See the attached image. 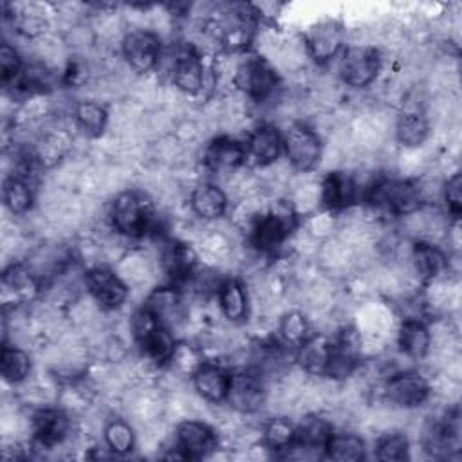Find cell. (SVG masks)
Listing matches in <instances>:
<instances>
[{
  "mask_svg": "<svg viewBox=\"0 0 462 462\" xmlns=\"http://www.w3.org/2000/svg\"><path fill=\"white\" fill-rule=\"evenodd\" d=\"M245 159V146L226 135L213 139L204 152V164L213 173H233Z\"/></svg>",
  "mask_w": 462,
  "mask_h": 462,
  "instance_id": "cell-18",
  "label": "cell"
},
{
  "mask_svg": "<svg viewBox=\"0 0 462 462\" xmlns=\"http://www.w3.org/2000/svg\"><path fill=\"white\" fill-rule=\"evenodd\" d=\"M144 307L170 330L179 327L186 316L182 296L175 287H159L148 298Z\"/></svg>",
  "mask_w": 462,
  "mask_h": 462,
  "instance_id": "cell-21",
  "label": "cell"
},
{
  "mask_svg": "<svg viewBox=\"0 0 462 462\" xmlns=\"http://www.w3.org/2000/svg\"><path fill=\"white\" fill-rule=\"evenodd\" d=\"M368 199L375 208L383 211L397 217H408L422 208L426 193L424 188L413 180L383 179L370 188Z\"/></svg>",
  "mask_w": 462,
  "mask_h": 462,
  "instance_id": "cell-2",
  "label": "cell"
},
{
  "mask_svg": "<svg viewBox=\"0 0 462 462\" xmlns=\"http://www.w3.org/2000/svg\"><path fill=\"white\" fill-rule=\"evenodd\" d=\"M359 186L346 171H330L319 184V202L332 211L346 209L356 204Z\"/></svg>",
  "mask_w": 462,
  "mask_h": 462,
  "instance_id": "cell-17",
  "label": "cell"
},
{
  "mask_svg": "<svg viewBox=\"0 0 462 462\" xmlns=\"http://www.w3.org/2000/svg\"><path fill=\"white\" fill-rule=\"evenodd\" d=\"M233 83L249 97L263 101L274 94L278 87V74L265 58L251 54L236 63L233 72Z\"/></svg>",
  "mask_w": 462,
  "mask_h": 462,
  "instance_id": "cell-4",
  "label": "cell"
},
{
  "mask_svg": "<svg viewBox=\"0 0 462 462\" xmlns=\"http://www.w3.org/2000/svg\"><path fill=\"white\" fill-rule=\"evenodd\" d=\"M70 420L60 408H42L32 415V439L40 448H56L69 435Z\"/></svg>",
  "mask_w": 462,
  "mask_h": 462,
  "instance_id": "cell-15",
  "label": "cell"
},
{
  "mask_svg": "<svg viewBox=\"0 0 462 462\" xmlns=\"http://www.w3.org/2000/svg\"><path fill=\"white\" fill-rule=\"evenodd\" d=\"M280 336L287 345H300L309 337V321L303 312L291 310L280 319Z\"/></svg>",
  "mask_w": 462,
  "mask_h": 462,
  "instance_id": "cell-36",
  "label": "cell"
},
{
  "mask_svg": "<svg viewBox=\"0 0 462 462\" xmlns=\"http://www.w3.org/2000/svg\"><path fill=\"white\" fill-rule=\"evenodd\" d=\"M444 200L448 206V211L458 218L462 211V179L460 173H453L446 184H444Z\"/></svg>",
  "mask_w": 462,
  "mask_h": 462,
  "instance_id": "cell-38",
  "label": "cell"
},
{
  "mask_svg": "<svg viewBox=\"0 0 462 462\" xmlns=\"http://www.w3.org/2000/svg\"><path fill=\"white\" fill-rule=\"evenodd\" d=\"M177 449L186 458H204L217 448L215 431L202 420H182L175 430Z\"/></svg>",
  "mask_w": 462,
  "mask_h": 462,
  "instance_id": "cell-13",
  "label": "cell"
},
{
  "mask_svg": "<svg viewBox=\"0 0 462 462\" xmlns=\"http://www.w3.org/2000/svg\"><path fill=\"white\" fill-rule=\"evenodd\" d=\"M397 345L410 359H422L431 346V332L419 318H406L397 332Z\"/></svg>",
  "mask_w": 462,
  "mask_h": 462,
  "instance_id": "cell-25",
  "label": "cell"
},
{
  "mask_svg": "<svg viewBox=\"0 0 462 462\" xmlns=\"http://www.w3.org/2000/svg\"><path fill=\"white\" fill-rule=\"evenodd\" d=\"M332 350V339L318 334V336H309L303 343L298 345L296 352V361L300 368L310 375H325L328 357Z\"/></svg>",
  "mask_w": 462,
  "mask_h": 462,
  "instance_id": "cell-24",
  "label": "cell"
},
{
  "mask_svg": "<svg viewBox=\"0 0 462 462\" xmlns=\"http://www.w3.org/2000/svg\"><path fill=\"white\" fill-rule=\"evenodd\" d=\"M191 377L193 388L204 401L213 404L226 401L231 384V372L226 366L217 363H200Z\"/></svg>",
  "mask_w": 462,
  "mask_h": 462,
  "instance_id": "cell-16",
  "label": "cell"
},
{
  "mask_svg": "<svg viewBox=\"0 0 462 462\" xmlns=\"http://www.w3.org/2000/svg\"><path fill=\"white\" fill-rule=\"evenodd\" d=\"M325 455L339 462H357L365 457V442L352 431L332 433L325 446Z\"/></svg>",
  "mask_w": 462,
  "mask_h": 462,
  "instance_id": "cell-29",
  "label": "cell"
},
{
  "mask_svg": "<svg viewBox=\"0 0 462 462\" xmlns=\"http://www.w3.org/2000/svg\"><path fill=\"white\" fill-rule=\"evenodd\" d=\"M296 439V426L285 417H274L263 428V446L273 451H285Z\"/></svg>",
  "mask_w": 462,
  "mask_h": 462,
  "instance_id": "cell-34",
  "label": "cell"
},
{
  "mask_svg": "<svg viewBox=\"0 0 462 462\" xmlns=\"http://www.w3.org/2000/svg\"><path fill=\"white\" fill-rule=\"evenodd\" d=\"M283 150L289 164L300 171L307 173L316 168L321 159L323 144L319 135L303 123H292L283 134Z\"/></svg>",
  "mask_w": 462,
  "mask_h": 462,
  "instance_id": "cell-6",
  "label": "cell"
},
{
  "mask_svg": "<svg viewBox=\"0 0 462 462\" xmlns=\"http://www.w3.org/2000/svg\"><path fill=\"white\" fill-rule=\"evenodd\" d=\"M218 305L229 321H242L249 312V298L244 283L236 278H226L217 289Z\"/></svg>",
  "mask_w": 462,
  "mask_h": 462,
  "instance_id": "cell-26",
  "label": "cell"
},
{
  "mask_svg": "<svg viewBox=\"0 0 462 462\" xmlns=\"http://www.w3.org/2000/svg\"><path fill=\"white\" fill-rule=\"evenodd\" d=\"M430 392H431V386L428 379L419 372H410V370L392 374L383 386L384 399L390 404L406 408V410L417 408L422 402H426V399L430 397Z\"/></svg>",
  "mask_w": 462,
  "mask_h": 462,
  "instance_id": "cell-9",
  "label": "cell"
},
{
  "mask_svg": "<svg viewBox=\"0 0 462 462\" xmlns=\"http://www.w3.org/2000/svg\"><path fill=\"white\" fill-rule=\"evenodd\" d=\"M375 457L383 462H402L410 458V440L401 431L383 435L375 444Z\"/></svg>",
  "mask_w": 462,
  "mask_h": 462,
  "instance_id": "cell-35",
  "label": "cell"
},
{
  "mask_svg": "<svg viewBox=\"0 0 462 462\" xmlns=\"http://www.w3.org/2000/svg\"><path fill=\"white\" fill-rule=\"evenodd\" d=\"M121 52L134 72L146 74L161 60V38L150 29H130L123 36Z\"/></svg>",
  "mask_w": 462,
  "mask_h": 462,
  "instance_id": "cell-8",
  "label": "cell"
},
{
  "mask_svg": "<svg viewBox=\"0 0 462 462\" xmlns=\"http://www.w3.org/2000/svg\"><path fill=\"white\" fill-rule=\"evenodd\" d=\"M74 119L78 126L90 137H97L106 128L108 114L106 108L97 101H79L74 108Z\"/></svg>",
  "mask_w": 462,
  "mask_h": 462,
  "instance_id": "cell-32",
  "label": "cell"
},
{
  "mask_svg": "<svg viewBox=\"0 0 462 462\" xmlns=\"http://www.w3.org/2000/svg\"><path fill=\"white\" fill-rule=\"evenodd\" d=\"M410 258H411L415 274L426 283L437 282L448 271L446 253L431 242H426V240L415 242L411 247Z\"/></svg>",
  "mask_w": 462,
  "mask_h": 462,
  "instance_id": "cell-20",
  "label": "cell"
},
{
  "mask_svg": "<svg viewBox=\"0 0 462 462\" xmlns=\"http://www.w3.org/2000/svg\"><path fill=\"white\" fill-rule=\"evenodd\" d=\"M22 58L16 52V49L13 45H9L7 42L2 43L0 47V78L2 83H14L20 76H22Z\"/></svg>",
  "mask_w": 462,
  "mask_h": 462,
  "instance_id": "cell-37",
  "label": "cell"
},
{
  "mask_svg": "<svg viewBox=\"0 0 462 462\" xmlns=\"http://www.w3.org/2000/svg\"><path fill=\"white\" fill-rule=\"evenodd\" d=\"M345 29L337 20H321L305 34V49L316 63H328L341 51Z\"/></svg>",
  "mask_w": 462,
  "mask_h": 462,
  "instance_id": "cell-11",
  "label": "cell"
},
{
  "mask_svg": "<svg viewBox=\"0 0 462 462\" xmlns=\"http://www.w3.org/2000/svg\"><path fill=\"white\" fill-rule=\"evenodd\" d=\"M130 328L143 352V356L155 363H168L175 352V339L168 327H164L146 307L139 309L132 316Z\"/></svg>",
  "mask_w": 462,
  "mask_h": 462,
  "instance_id": "cell-3",
  "label": "cell"
},
{
  "mask_svg": "<svg viewBox=\"0 0 462 462\" xmlns=\"http://www.w3.org/2000/svg\"><path fill=\"white\" fill-rule=\"evenodd\" d=\"M85 285L90 296L106 310L119 309L128 298V285L123 278L105 265H96L85 273Z\"/></svg>",
  "mask_w": 462,
  "mask_h": 462,
  "instance_id": "cell-10",
  "label": "cell"
},
{
  "mask_svg": "<svg viewBox=\"0 0 462 462\" xmlns=\"http://www.w3.org/2000/svg\"><path fill=\"white\" fill-rule=\"evenodd\" d=\"M296 227L294 215L289 209L262 211L251 226V242L260 251H274L283 245Z\"/></svg>",
  "mask_w": 462,
  "mask_h": 462,
  "instance_id": "cell-7",
  "label": "cell"
},
{
  "mask_svg": "<svg viewBox=\"0 0 462 462\" xmlns=\"http://www.w3.org/2000/svg\"><path fill=\"white\" fill-rule=\"evenodd\" d=\"M381 70V54L372 45H350L343 51L337 65L339 78L352 88H365L375 81Z\"/></svg>",
  "mask_w": 462,
  "mask_h": 462,
  "instance_id": "cell-5",
  "label": "cell"
},
{
  "mask_svg": "<svg viewBox=\"0 0 462 462\" xmlns=\"http://www.w3.org/2000/svg\"><path fill=\"white\" fill-rule=\"evenodd\" d=\"M189 208L202 220H217L227 209V195L213 182H199L189 195Z\"/></svg>",
  "mask_w": 462,
  "mask_h": 462,
  "instance_id": "cell-22",
  "label": "cell"
},
{
  "mask_svg": "<svg viewBox=\"0 0 462 462\" xmlns=\"http://www.w3.org/2000/svg\"><path fill=\"white\" fill-rule=\"evenodd\" d=\"M204 65L200 56L191 45L182 47L171 63V81L173 85L186 94H199L204 87Z\"/></svg>",
  "mask_w": 462,
  "mask_h": 462,
  "instance_id": "cell-14",
  "label": "cell"
},
{
  "mask_svg": "<svg viewBox=\"0 0 462 462\" xmlns=\"http://www.w3.org/2000/svg\"><path fill=\"white\" fill-rule=\"evenodd\" d=\"M282 148L283 139L273 125L256 126L245 141V155L258 166L273 164L280 157Z\"/></svg>",
  "mask_w": 462,
  "mask_h": 462,
  "instance_id": "cell-19",
  "label": "cell"
},
{
  "mask_svg": "<svg viewBox=\"0 0 462 462\" xmlns=\"http://www.w3.org/2000/svg\"><path fill=\"white\" fill-rule=\"evenodd\" d=\"M424 449L431 457H448L451 449L458 448V415L444 417L431 422L422 435Z\"/></svg>",
  "mask_w": 462,
  "mask_h": 462,
  "instance_id": "cell-23",
  "label": "cell"
},
{
  "mask_svg": "<svg viewBox=\"0 0 462 462\" xmlns=\"http://www.w3.org/2000/svg\"><path fill=\"white\" fill-rule=\"evenodd\" d=\"M31 368H32V363L25 350H22L18 346H9V345L2 346L0 372H2V377L5 383L18 384V383L25 381L31 374Z\"/></svg>",
  "mask_w": 462,
  "mask_h": 462,
  "instance_id": "cell-30",
  "label": "cell"
},
{
  "mask_svg": "<svg viewBox=\"0 0 462 462\" xmlns=\"http://www.w3.org/2000/svg\"><path fill=\"white\" fill-rule=\"evenodd\" d=\"M106 448L116 455H126L135 446V433L123 419H110L103 430Z\"/></svg>",
  "mask_w": 462,
  "mask_h": 462,
  "instance_id": "cell-33",
  "label": "cell"
},
{
  "mask_svg": "<svg viewBox=\"0 0 462 462\" xmlns=\"http://www.w3.org/2000/svg\"><path fill=\"white\" fill-rule=\"evenodd\" d=\"M110 218L116 231L130 238H139L152 227L153 204L146 193L137 189H125L114 199Z\"/></svg>",
  "mask_w": 462,
  "mask_h": 462,
  "instance_id": "cell-1",
  "label": "cell"
},
{
  "mask_svg": "<svg viewBox=\"0 0 462 462\" xmlns=\"http://www.w3.org/2000/svg\"><path fill=\"white\" fill-rule=\"evenodd\" d=\"M226 401L240 413H254L265 402V386L258 372L231 374V384Z\"/></svg>",
  "mask_w": 462,
  "mask_h": 462,
  "instance_id": "cell-12",
  "label": "cell"
},
{
  "mask_svg": "<svg viewBox=\"0 0 462 462\" xmlns=\"http://www.w3.org/2000/svg\"><path fill=\"white\" fill-rule=\"evenodd\" d=\"M2 199H4V204L9 213L23 215L31 209L34 195H32L31 184L23 177L13 175L4 180Z\"/></svg>",
  "mask_w": 462,
  "mask_h": 462,
  "instance_id": "cell-31",
  "label": "cell"
},
{
  "mask_svg": "<svg viewBox=\"0 0 462 462\" xmlns=\"http://www.w3.org/2000/svg\"><path fill=\"white\" fill-rule=\"evenodd\" d=\"M359 366V350L346 337L332 341V350L325 375L330 379H346Z\"/></svg>",
  "mask_w": 462,
  "mask_h": 462,
  "instance_id": "cell-28",
  "label": "cell"
},
{
  "mask_svg": "<svg viewBox=\"0 0 462 462\" xmlns=\"http://www.w3.org/2000/svg\"><path fill=\"white\" fill-rule=\"evenodd\" d=\"M430 135V123L417 110L402 112L395 121V139L404 148H419Z\"/></svg>",
  "mask_w": 462,
  "mask_h": 462,
  "instance_id": "cell-27",
  "label": "cell"
}]
</instances>
